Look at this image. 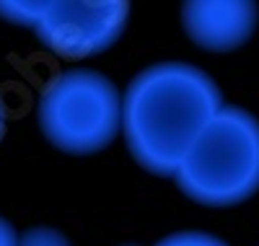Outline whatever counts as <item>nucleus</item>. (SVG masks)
<instances>
[{"instance_id":"6","label":"nucleus","mask_w":259,"mask_h":246,"mask_svg":"<svg viewBox=\"0 0 259 246\" xmlns=\"http://www.w3.org/2000/svg\"><path fill=\"white\" fill-rule=\"evenodd\" d=\"M41 8H45V0H3L0 3V18L16 26L34 29L41 16Z\"/></svg>"},{"instance_id":"3","label":"nucleus","mask_w":259,"mask_h":246,"mask_svg":"<svg viewBox=\"0 0 259 246\" xmlns=\"http://www.w3.org/2000/svg\"><path fill=\"white\" fill-rule=\"evenodd\" d=\"M122 96L112 78L91 68L57 73L36 99V125L47 143L70 155H94L119 135Z\"/></svg>"},{"instance_id":"7","label":"nucleus","mask_w":259,"mask_h":246,"mask_svg":"<svg viewBox=\"0 0 259 246\" xmlns=\"http://www.w3.org/2000/svg\"><path fill=\"white\" fill-rule=\"evenodd\" d=\"M18 246H73V243L68 236L55 231V228L36 226V228H29L18 236Z\"/></svg>"},{"instance_id":"4","label":"nucleus","mask_w":259,"mask_h":246,"mask_svg":"<svg viewBox=\"0 0 259 246\" xmlns=\"http://www.w3.org/2000/svg\"><path fill=\"white\" fill-rule=\"evenodd\" d=\"M127 21L130 3L119 0H45L31 31L52 55L75 62L117 44Z\"/></svg>"},{"instance_id":"2","label":"nucleus","mask_w":259,"mask_h":246,"mask_svg":"<svg viewBox=\"0 0 259 246\" xmlns=\"http://www.w3.org/2000/svg\"><path fill=\"white\" fill-rule=\"evenodd\" d=\"M174 182L205 208L246 202L259 189V119L239 106H221L189 145Z\"/></svg>"},{"instance_id":"8","label":"nucleus","mask_w":259,"mask_h":246,"mask_svg":"<svg viewBox=\"0 0 259 246\" xmlns=\"http://www.w3.org/2000/svg\"><path fill=\"white\" fill-rule=\"evenodd\" d=\"M156 246H228V243L218 236H210L202 231H179L161 238Z\"/></svg>"},{"instance_id":"5","label":"nucleus","mask_w":259,"mask_h":246,"mask_svg":"<svg viewBox=\"0 0 259 246\" xmlns=\"http://www.w3.org/2000/svg\"><path fill=\"white\" fill-rule=\"evenodd\" d=\"M184 34L207 52H231L246 44L256 29V6L246 0L228 3H184L182 6Z\"/></svg>"},{"instance_id":"11","label":"nucleus","mask_w":259,"mask_h":246,"mask_svg":"<svg viewBox=\"0 0 259 246\" xmlns=\"http://www.w3.org/2000/svg\"><path fill=\"white\" fill-rule=\"evenodd\" d=\"M133 246H135V243H133Z\"/></svg>"},{"instance_id":"10","label":"nucleus","mask_w":259,"mask_h":246,"mask_svg":"<svg viewBox=\"0 0 259 246\" xmlns=\"http://www.w3.org/2000/svg\"><path fill=\"white\" fill-rule=\"evenodd\" d=\"M6 138V109H3V104H0V140Z\"/></svg>"},{"instance_id":"1","label":"nucleus","mask_w":259,"mask_h":246,"mask_svg":"<svg viewBox=\"0 0 259 246\" xmlns=\"http://www.w3.org/2000/svg\"><path fill=\"white\" fill-rule=\"evenodd\" d=\"M221 106V88L205 70L187 62H158L130 80L119 130L140 169L174 176L189 145Z\"/></svg>"},{"instance_id":"9","label":"nucleus","mask_w":259,"mask_h":246,"mask_svg":"<svg viewBox=\"0 0 259 246\" xmlns=\"http://www.w3.org/2000/svg\"><path fill=\"white\" fill-rule=\"evenodd\" d=\"M0 246H18V233L6 218H0Z\"/></svg>"}]
</instances>
